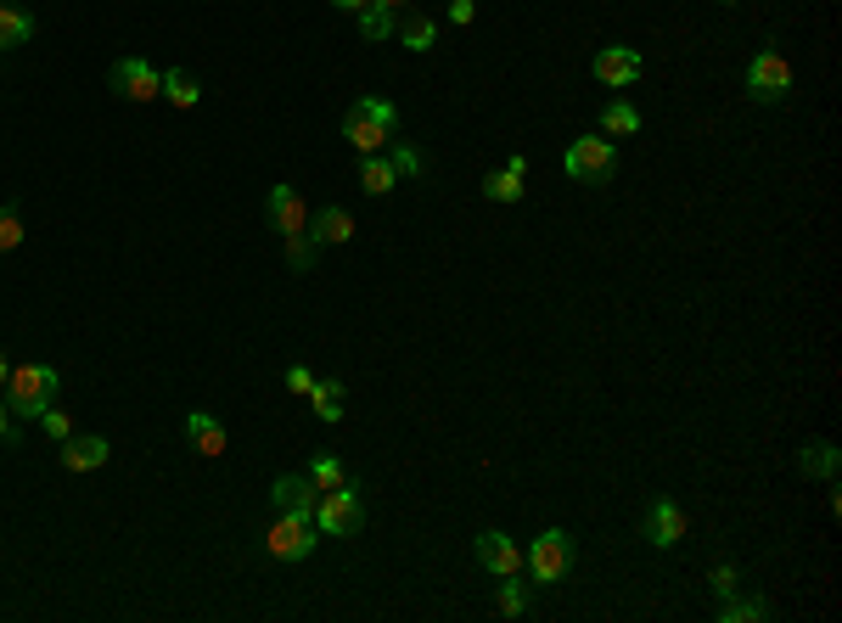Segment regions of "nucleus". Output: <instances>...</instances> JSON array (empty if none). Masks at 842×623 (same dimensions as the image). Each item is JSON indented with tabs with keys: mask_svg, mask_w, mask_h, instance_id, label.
<instances>
[{
	"mask_svg": "<svg viewBox=\"0 0 842 623\" xmlns=\"http://www.w3.org/2000/svg\"><path fill=\"white\" fill-rule=\"evenodd\" d=\"M601 129H607V136H635V129H640V113H635L629 102H607V107H601Z\"/></svg>",
	"mask_w": 842,
	"mask_h": 623,
	"instance_id": "obj_25",
	"label": "nucleus"
},
{
	"mask_svg": "<svg viewBox=\"0 0 842 623\" xmlns=\"http://www.w3.org/2000/svg\"><path fill=\"white\" fill-rule=\"evenodd\" d=\"M719 7H736V0H719Z\"/></svg>",
	"mask_w": 842,
	"mask_h": 623,
	"instance_id": "obj_40",
	"label": "nucleus"
},
{
	"mask_svg": "<svg viewBox=\"0 0 842 623\" xmlns=\"http://www.w3.org/2000/svg\"><path fill=\"white\" fill-rule=\"evenodd\" d=\"M315 247H320V242H315L309 231L286 237V270H298V276H304V270H315Z\"/></svg>",
	"mask_w": 842,
	"mask_h": 623,
	"instance_id": "obj_26",
	"label": "nucleus"
},
{
	"mask_svg": "<svg viewBox=\"0 0 842 623\" xmlns=\"http://www.w3.org/2000/svg\"><path fill=\"white\" fill-rule=\"evenodd\" d=\"M315 511H276L270 534H265V550L270 562H304V556L315 550Z\"/></svg>",
	"mask_w": 842,
	"mask_h": 623,
	"instance_id": "obj_4",
	"label": "nucleus"
},
{
	"mask_svg": "<svg viewBox=\"0 0 842 623\" xmlns=\"http://www.w3.org/2000/svg\"><path fill=\"white\" fill-rule=\"evenodd\" d=\"M837 461H842V455H837L831 438H808L803 455H798V467H803L808 478H837Z\"/></svg>",
	"mask_w": 842,
	"mask_h": 623,
	"instance_id": "obj_19",
	"label": "nucleus"
},
{
	"mask_svg": "<svg viewBox=\"0 0 842 623\" xmlns=\"http://www.w3.org/2000/svg\"><path fill=\"white\" fill-rule=\"evenodd\" d=\"M12 247H23V219H17V208L7 203V208H0V253H12Z\"/></svg>",
	"mask_w": 842,
	"mask_h": 623,
	"instance_id": "obj_30",
	"label": "nucleus"
},
{
	"mask_svg": "<svg viewBox=\"0 0 842 623\" xmlns=\"http://www.w3.org/2000/svg\"><path fill=\"white\" fill-rule=\"evenodd\" d=\"M528 573H534V584H557L567 568H573V539L562 534V529H545L534 545H528Z\"/></svg>",
	"mask_w": 842,
	"mask_h": 623,
	"instance_id": "obj_7",
	"label": "nucleus"
},
{
	"mask_svg": "<svg viewBox=\"0 0 842 623\" xmlns=\"http://www.w3.org/2000/svg\"><path fill=\"white\" fill-rule=\"evenodd\" d=\"M337 12H360V7H371V0H332Z\"/></svg>",
	"mask_w": 842,
	"mask_h": 623,
	"instance_id": "obj_37",
	"label": "nucleus"
},
{
	"mask_svg": "<svg viewBox=\"0 0 842 623\" xmlns=\"http://www.w3.org/2000/svg\"><path fill=\"white\" fill-rule=\"evenodd\" d=\"M472 550H477V562L489 568L495 578L523 573V550H516V539H511V534H500V529H483V534L472 539Z\"/></svg>",
	"mask_w": 842,
	"mask_h": 623,
	"instance_id": "obj_10",
	"label": "nucleus"
},
{
	"mask_svg": "<svg viewBox=\"0 0 842 623\" xmlns=\"http://www.w3.org/2000/svg\"><path fill=\"white\" fill-rule=\"evenodd\" d=\"M382 7H387V12H405V7H410V0H382Z\"/></svg>",
	"mask_w": 842,
	"mask_h": 623,
	"instance_id": "obj_39",
	"label": "nucleus"
},
{
	"mask_svg": "<svg viewBox=\"0 0 842 623\" xmlns=\"http://www.w3.org/2000/svg\"><path fill=\"white\" fill-rule=\"evenodd\" d=\"M164 96H169L175 107H197V102H203V85H197V74L169 68V74H164Z\"/></svg>",
	"mask_w": 842,
	"mask_h": 623,
	"instance_id": "obj_22",
	"label": "nucleus"
},
{
	"mask_svg": "<svg viewBox=\"0 0 842 623\" xmlns=\"http://www.w3.org/2000/svg\"><path fill=\"white\" fill-rule=\"evenodd\" d=\"M394 136H399V107L382 102V96H360V102L343 113V141L360 152V157L366 152H382Z\"/></svg>",
	"mask_w": 842,
	"mask_h": 623,
	"instance_id": "obj_1",
	"label": "nucleus"
},
{
	"mask_svg": "<svg viewBox=\"0 0 842 623\" xmlns=\"http://www.w3.org/2000/svg\"><path fill=\"white\" fill-rule=\"evenodd\" d=\"M40 421H46V438H56V444H62V438H74V421H68V416H62L56 405H51V410H46Z\"/></svg>",
	"mask_w": 842,
	"mask_h": 623,
	"instance_id": "obj_32",
	"label": "nucleus"
},
{
	"mask_svg": "<svg viewBox=\"0 0 842 623\" xmlns=\"http://www.w3.org/2000/svg\"><path fill=\"white\" fill-rule=\"evenodd\" d=\"M315 495H320V488L309 483V472H304V478H276L270 506H276V511H315Z\"/></svg>",
	"mask_w": 842,
	"mask_h": 623,
	"instance_id": "obj_16",
	"label": "nucleus"
},
{
	"mask_svg": "<svg viewBox=\"0 0 842 623\" xmlns=\"http://www.w3.org/2000/svg\"><path fill=\"white\" fill-rule=\"evenodd\" d=\"M748 618H769V601H730V607H719V623H748Z\"/></svg>",
	"mask_w": 842,
	"mask_h": 623,
	"instance_id": "obj_29",
	"label": "nucleus"
},
{
	"mask_svg": "<svg viewBox=\"0 0 842 623\" xmlns=\"http://www.w3.org/2000/svg\"><path fill=\"white\" fill-rule=\"evenodd\" d=\"M500 612H506V618H523V612H528V589L516 584V573L500 578Z\"/></svg>",
	"mask_w": 842,
	"mask_h": 623,
	"instance_id": "obj_28",
	"label": "nucleus"
},
{
	"mask_svg": "<svg viewBox=\"0 0 842 623\" xmlns=\"http://www.w3.org/2000/svg\"><path fill=\"white\" fill-rule=\"evenodd\" d=\"M394 40H405V51H433L438 46V23L428 12H405V17H394Z\"/></svg>",
	"mask_w": 842,
	"mask_h": 623,
	"instance_id": "obj_15",
	"label": "nucleus"
},
{
	"mask_svg": "<svg viewBox=\"0 0 842 623\" xmlns=\"http://www.w3.org/2000/svg\"><path fill=\"white\" fill-rule=\"evenodd\" d=\"M472 12H477L472 0H449V17H456V23H472Z\"/></svg>",
	"mask_w": 842,
	"mask_h": 623,
	"instance_id": "obj_36",
	"label": "nucleus"
},
{
	"mask_svg": "<svg viewBox=\"0 0 842 623\" xmlns=\"http://www.w3.org/2000/svg\"><path fill=\"white\" fill-rule=\"evenodd\" d=\"M714 589H719V596H730V589H736V568H714Z\"/></svg>",
	"mask_w": 842,
	"mask_h": 623,
	"instance_id": "obj_34",
	"label": "nucleus"
},
{
	"mask_svg": "<svg viewBox=\"0 0 842 623\" xmlns=\"http://www.w3.org/2000/svg\"><path fill=\"white\" fill-rule=\"evenodd\" d=\"M354 17H360V35H366V40H394V12H387L382 0H371V7H360Z\"/></svg>",
	"mask_w": 842,
	"mask_h": 623,
	"instance_id": "obj_23",
	"label": "nucleus"
},
{
	"mask_svg": "<svg viewBox=\"0 0 842 623\" xmlns=\"http://www.w3.org/2000/svg\"><path fill=\"white\" fill-rule=\"evenodd\" d=\"M28 40H35V12L17 0H0V51H17Z\"/></svg>",
	"mask_w": 842,
	"mask_h": 623,
	"instance_id": "obj_14",
	"label": "nucleus"
},
{
	"mask_svg": "<svg viewBox=\"0 0 842 623\" xmlns=\"http://www.w3.org/2000/svg\"><path fill=\"white\" fill-rule=\"evenodd\" d=\"M309 483L315 488H337V483H348V467L337 461V455H320V461L309 467Z\"/></svg>",
	"mask_w": 842,
	"mask_h": 623,
	"instance_id": "obj_27",
	"label": "nucleus"
},
{
	"mask_svg": "<svg viewBox=\"0 0 842 623\" xmlns=\"http://www.w3.org/2000/svg\"><path fill=\"white\" fill-rule=\"evenodd\" d=\"M590 74H596L601 85H612V90H629V85L640 79V56H635L629 46H601L596 62H590Z\"/></svg>",
	"mask_w": 842,
	"mask_h": 623,
	"instance_id": "obj_11",
	"label": "nucleus"
},
{
	"mask_svg": "<svg viewBox=\"0 0 842 623\" xmlns=\"http://www.w3.org/2000/svg\"><path fill=\"white\" fill-rule=\"evenodd\" d=\"M360 522H366V506H360V488L354 483H337V488H320V500H315V529L320 534H360Z\"/></svg>",
	"mask_w": 842,
	"mask_h": 623,
	"instance_id": "obj_5",
	"label": "nucleus"
},
{
	"mask_svg": "<svg viewBox=\"0 0 842 623\" xmlns=\"http://www.w3.org/2000/svg\"><path fill=\"white\" fill-rule=\"evenodd\" d=\"M107 455H113V444L102 433L62 438V467H68V472H95V467H107Z\"/></svg>",
	"mask_w": 842,
	"mask_h": 623,
	"instance_id": "obj_13",
	"label": "nucleus"
},
{
	"mask_svg": "<svg viewBox=\"0 0 842 623\" xmlns=\"http://www.w3.org/2000/svg\"><path fill=\"white\" fill-rule=\"evenodd\" d=\"M640 534L652 539L658 550H674L679 539H686V511H679L674 500H652V511H646V522H640Z\"/></svg>",
	"mask_w": 842,
	"mask_h": 623,
	"instance_id": "obj_12",
	"label": "nucleus"
},
{
	"mask_svg": "<svg viewBox=\"0 0 842 623\" xmlns=\"http://www.w3.org/2000/svg\"><path fill=\"white\" fill-rule=\"evenodd\" d=\"M265 219H270V231H276V237H298V231H309V208H304L298 186H270V196H265Z\"/></svg>",
	"mask_w": 842,
	"mask_h": 623,
	"instance_id": "obj_9",
	"label": "nucleus"
},
{
	"mask_svg": "<svg viewBox=\"0 0 842 623\" xmlns=\"http://www.w3.org/2000/svg\"><path fill=\"white\" fill-rule=\"evenodd\" d=\"M17 428H12V405H0V444H12Z\"/></svg>",
	"mask_w": 842,
	"mask_h": 623,
	"instance_id": "obj_35",
	"label": "nucleus"
},
{
	"mask_svg": "<svg viewBox=\"0 0 842 623\" xmlns=\"http://www.w3.org/2000/svg\"><path fill=\"white\" fill-rule=\"evenodd\" d=\"M186 433H191V449H197V455H225V428H219L208 410H191L186 416Z\"/></svg>",
	"mask_w": 842,
	"mask_h": 623,
	"instance_id": "obj_18",
	"label": "nucleus"
},
{
	"mask_svg": "<svg viewBox=\"0 0 842 623\" xmlns=\"http://www.w3.org/2000/svg\"><path fill=\"white\" fill-rule=\"evenodd\" d=\"M309 405L320 421H343V382H315L309 387Z\"/></svg>",
	"mask_w": 842,
	"mask_h": 623,
	"instance_id": "obj_24",
	"label": "nucleus"
},
{
	"mask_svg": "<svg viewBox=\"0 0 842 623\" xmlns=\"http://www.w3.org/2000/svg\"><path fill=\"white\" fill-rule=\"evenodd\" d=\"M387 163H394V175H399V180L421 175V152H416V147H394V152H387Z\"/></svg>",
	"mask_w": 842,
	"mask_h": 623,
	"instance_id": "obj_31",
	"label": "nucleus"
},
{
	"mask_svg": "<svg viewBox=\"0 0 842 623\" xmlns=\"http://www.w3.org/2000/svg\"><path fill=\"white\" fill-rule=\"evenodd\" d=\"M748 96H753V102H764V107H775V102H787V96H792V62L775 51V46H764L748 62Z\"/></svg>",
	"mask_w": 842,
	"mask_h": 623,
	"instance_id": "obj_6",
	"label": "nucleus"
},
{
	"mask_svg": "<svg viewBox=\"0 0 842 623\" xmlns=\"http://www.w3.org/2000/svg\"><path fill=\"white\" fill-rule=\"evenodd\" d=\"M394 163H387V157H377V152H366L360 157V191L366 196H387V191H394Z\"/></svg>",
	"mask_w": 842,
	"mask_h": 623,
	"instance_id": "obj_21",
	"label": "nucleus"
},
{
	"mask_svg": "<svg viewBox=\"0 0 842 623\" xmlns=\"http://www.w3.org/2000/svg\"><path fill=\"white\" fill-rule=\"evenodd\" d=\"M7 377H12V359H7V354H0V387H7Z\"/></svg>",
	"mask_w": 842,
	"mask_h": 623,
	"instance_id": "obj_38",
	"label": "nucleus"
},
{
	"mask_svg": "<svg viewBox=\"0 0 842 623\" xmlns=\"http://www.w3.org/2000/svg\"><path fill=\"white\" fill-rule=\"evenodd\" d=\"M562 169H567V180L607 186L612 175H618V147H612V136H578V141L562 152Z\"/></svg>",
	"mask_w": 842,
	"mask_h": 623,
	"instance_id": "obj_3",
	"label": "nucleus"
},
{
	"mask_svg": "<svg viewBox=\"0 0 842 623\" xmlns=\"http://www.w3.org/2000/svg\"><path fill=\"white\" fill-rule=\"evenodd\" d=\"M286 387H293V393H304V399H309V387H315V371L293 366V371H286Z\"/></svg>",
	"mask_w": 842,
	"mask_h": 623,
	"instance_id": "obj_33",
	"label": "nucleus"
},
{
	"mask_svg": "<svg viewBox=\"0 0 842 623\" xmlns=\"http://www.w3.org/2000/svg\"><path fill=\"white\" fill-rule=\"evenodd\" d=\"M309 237H315V242H348V237H354L348 208H337V203H332V208H320V214L309 219Z\"/></svg>",
	"mask_w": 842,
	"mask_h": 623,
	"instance_id": "obj_20",
	"label": "nucleus"
},
{
	"mask_svg": "<svg viewBox=\"0 0 842 623\" xmlns=\"http://www.w3.org/2000/svg\"><path fill=\"white\" fill-rule=\"evenodd\" d=\"M7 405H12V416L40 421V416L56 405V371L40 366V359H28V366H12V377H7Z\"/></svg>",
	"mask_w": 842,
	"mask_h": 623,
	"instance_id": "obj_2",
	"label": "nucleus"
},
{
	"mask_svg": "<svg viewBox=\"0 0 842 623\" xmlns=\"http://www.w3.org/2000/svg\"><path fill=\"white\" fill-rule=\"evenodd\" d=\"M523 175H528V157H511L500 175L483 180V196H489V203H516V196H523Z\"/></svg>",
	"mask_w": 842,
	"mask_h": 623,
	"instance_id": "obj_17",
	"label": "nucleus"
},
{
	"mask_svg": "<svg viewBox=\"0 0 842 623\" xmlns=\"http://www.w3.org/2000/svg\"><path fill=\"white\" fill-rule=\"evenodd\" d=\"M113 96H124V102H157L164 96V74L146 56H124V62H113Z\"/></svg>",
	"mask_w": 842,
	"mask_h": 623,
	"instance_id": "obj_8",
	"label": "nucleus"
}]
</instances>
